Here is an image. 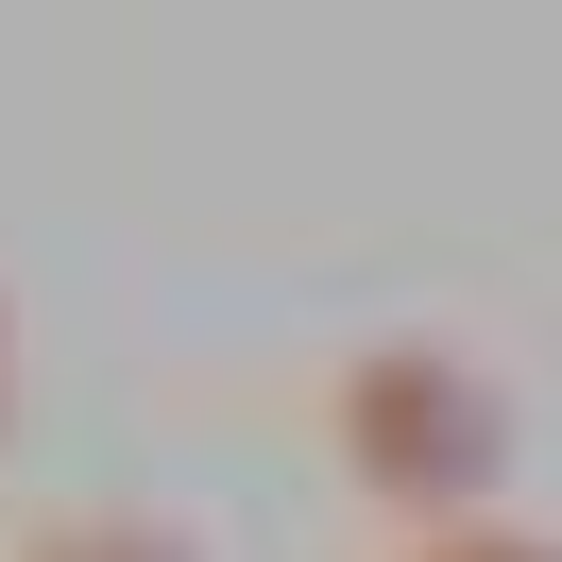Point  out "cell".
<instances>
[{
	"label": "cell",
	"instance_id": "277c9868",
	"mask_svg": "<svg viewBox=\"0 0 562 562\" xmlns=\"http://www.w3.org/2000/svg\"><path fill=\"white\" fill-rule=\"evenodd\" d=\"M18 375H35V358H18V290H0V443H18Z\"/></svg>",
	"mask_w": 562,
	"mask_h": 562
},
{
	"label": "cell",
	"instance_id": "3957f363",
	"mask_svg": "<svg viewBox=\"0 0 562 562\" xmlns=\"http://www.w3.org/2000/svg\"><path fill=\"white\" fill-rule=\"evenodd\" d=\"M392 562H562V528H512V512H460V528H392Z\"/></svg>",
	"mask_w": 562,
	"mask_h": 562
},
{
	"label": "cell",
	"instance_id": "7a4b0ae2",
	"mask_svg": "<svg viewBox=\"0 0 562 562\" xmlns=\"http://www.w3.org/2000/svg\"><path fill=\"white\" fill-rule=\"evenodd\" d=\"M0 562H205V528H171V512H35Z\"/></svg>",
	"mask_w": 562,
	"mask_h": 562
},
{
	"label": "cell",
	"instance_id": "6da1fadb",
	"mask_svg": "<svg viewBox=\"0 0 562 562\" xmlns=\"http://www.w3.org/2000/svg\"><path fill=\"white\" fill-rule=\"evenodd\" d=\"M307 426H324V460H341V494H375L392 528H460V512H494V494H512V443H528L512 375H494L477 341H443V324L358 341L341 375L307 392Z\"/></svg>",
	"mask_w": 562,
	"mask_h": 562
}]
</instances>
